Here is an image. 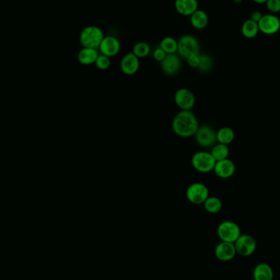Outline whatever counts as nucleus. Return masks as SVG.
I'll use <instances>...</instances> for the list:
<instances>
[{"label": "nucleus", "instance_id": "4", "mask_svg": "<svg viewBox=\"0 0 280 280\" xmlns=\"http://www.w3.org/2000/svg\"><path fill=\"white\" fill-rule=\"evenodd\" d=\"M192 166L201 173L211 172L214 170L216 161L211 152L205 151H197L192 157Z\"/></svg>", "mask_w": 280, "mask_h": 280}, {"label": "nucleus", "instance_id": "29", "mask_svg": "<svg viewBox=\"0 0 280 280\" xmlns=\"http://www.w3.org/2000/svg\"><path fill=\"white\" fill-rule=\"evenodd\" d=\"M199 54H193L186 58L187 63L192 68H197L199 65Z\"/></svg>", "mask_w": 280, "mask_h": 280}, {"label": "nucleus", "instance_id": "2", "mask_svg": "<svg viewBox=\"0 0 280 280\" xmlns=\"http://www.w3.org/2000/svg\"><path fill=\"white\" fill-rule=\"evenodd\" d=\"M103 30L97 26H87L80 34V42L83 48L98 49L104 38Z\"/></svg>", "mask_w": 280, "mask_h": 280}, {"label": "nucleus", "instance_id": "24", "mask_svg": "<svg viewBox=\"0 0 280 280\" xmlns=\"http://www.w3.org/2000/svg\"><path fill=\"white\" fill-rule=\"evenodd\" d=\"M258 31H259L258 23L252 20H247V21H245L242 27V33L245 37L248 39L255 37L258 35Z\"/></svg>", "mask_w": 280, "mask_h": 280}, {"label": "nucleus", "instance_id": "1", "mask_svg": "<svg viewBox=\"0 0 280 280\" xmlns=\"http://www.w3.org/2000/svg\"><path fill=\"white\" fill-rule=\"evenodd\" d=\"M198 127V120L192 111L181 110L173 118V131L180 137L189 138L194 136Z\"/></svg>", "mask_w": 280, "mask_h": 280}, {"label": "nucleus", "instance_id": "9", "mask_svg": "<svg viewBox=\"0 0 280 280\" xmlns=\"http://www.w3.org/2000/svg\"><path fill=\"white\" fill-rule=\"evenodd\" d=\"M174 100L176 106L182 111H192L196 103L193 92L186 88L179 89L174 93Z\"/></svg>", "mask_w": 280, "mask_h": 280}, {"label": "nucleus", "instance_id": "16", "mask_svg": "<svg viewBox=\"0 0 280 280\" xmlns=\"http://www.w3.org/2000/svg\"><path fill=\"white\" fill-rule=\"evenodd\" d=\"M174 9L185 17H190L198 9L197 0H174Z\"/></svg>", "mask_w": 280, "mask_h": 280}, {"label": "nucleus", "instance_id": "20", "mask_svg": "<svg viewBox=\"0 0 280 280\" xmlns=\"http://www.w3.org/2000/svg\"><path fill=\"white\" fill-rule=\"evenodd\" d=\"M235 138V131L231 127H222L216 132V139L219 143L228 145L234 141Z\"/></svg>", "mask_w": 280, "mask_h": 280}, {"label": "nucleus", "instance_id": "6", "mask_svg": "<svg viewBox=\"0 0 280 280\" xmlns=\"http://www.w3.org/2000/svg\"><path fill=\"white\" fill-rule=\"evenodd\" d=\"M209 197V189L202 183H193L186 189V197L191 203L199 205Z\"/></svg>", "mask_w": 280, "mask_h": 280}, {"label": "nucleus", "instance_id": "11", "mask_svg": "<svg viewBox=\"0 0 280 280\" xmlns=\"http://www.w3.org/2000/svg\"><path fill=\"white\" fill-rule=\"evenodd\" d=\"M120 40L113 36H104V40L101 42L98 50L101 54L105 56L112 58L119 54L120 50Z\"/></svg>", "mask_w": 280, "mask_h": 280}, {"label": "nucleus", "instance_id": "17", "mask_svg": "<svg viewBox=\"0 0 280 280\" xmlns=\"http://www.w3.org/2000/svg\"><path fill=\"white\" fill-rule=\"evenodd\" d=\"M254 280H274V270L269 264L262 262L254 267Z\"/></svg>", "mask_w": 280, "mask_h": 280}, {"label": "nucleus", "instance_id": "27", "mask_svg": "<svg viewBox=\"0 0 280 280\" xmlns=\"http://www.w3.org/2000/svg\"><path fill=\"white\" fill-rule=\"evenodd\" d=\"M94 65L97 68L102 71L108 70L111 66V58L105 56L104 54H99Z\"/></svg>", "mask_w": 280, "mask_h": 280}, {"label": "nucleus", "instance_id": "22", "mask_svg": "<svg viewBox=\"0 0 280 280\" xmlns=\"http://www.w3.org/2000/svg\"><path fill=\"white\" fill-rule=\"evenodd\" d=\"M212 157L215 158L216 162L218 161L224 160L228 158V154H230V149H228V145L222 144V143H218L217 144L212 147V151H211Z\"/></svg>", "mask_w": 280, "mask_h": 280}, {"label": "nucleus", "instance_id": "8", "mask_svg": "<svg viewBox=\"0 0 280 280\" xmlns=\"http://www.w3.org/2000/svg\"><path fill=\"white\" fill-rule=\"evenodd\" d=\"M235 246L237 254L245 258L252 255L258 247L257 241L253 237L247 234L241 235L235 242Z\"/></svg>", "mask_w": 280, "mask_h": 280}, {"label": "nucleus", "instance_id": "26", "mask_svg": "<svg viewBox=\"0 0 280 280\" xmlns=\"http://www.w3.org/2000/svg\"><path fill=\"white\" fill-rule=\"evenodd\" d=\"M212 67H213V61L212 58L207 54H200L199 65L197 69L201 72H208L212 71Z\"/></svg>", "mask_w": 280, "mask_h": 280}, {"label": "nucleus", "instance_id": "12", "mask_svg": "<svg viewBox=\"0 0 280 280\" xmlns=\"http://www.w3.org/2000/svg\"><path fill=\"white\" fill-rule=\"evenodd\" d=\"M140 62L139 58L133 53H128L120 61V70L124 75H133L139 71Z\"/></svg>", "mask_w": 280, "mask_h": 280}, {"label": "nucleus", "instance_id": "15", "mask_svg": "<svg viewBox=\"0 0 280 280\" xmlns=\"http://www.w3.org/2000/svg\"><path fill=\"white\" fill-rule=\"evenodd\" d=\"M219 178L228 179L235 173V164L228 158L216 162L213 170Z\"/></svg>", "mask_w": 280, "mask_h": 280}, {"label": "nucleus", "instance_id": "28", "mask_svg": "<svg viewBox=\"0 0 280 280\" xmlns=\"http://www.w3.org/2000/svg\"><path fill=\"white\" fill-rule=\"evenodd\" d=\"M266 6L270 12L278 13L280 11V0H267Z\"/></svg>", "mask_w": 280, "mask_h": 280}, {"label": "nucleus", "instance_id": "10", "mask_svg": "<svg viewBox=\"0 0 280 280\" xmlns=\"http://www.w3.org/2000/svg\"><path fill=\"white\" fill-rule=\"evenodd\" d=\"M162 71L166 75H175L182 67L181 58L177 54H166V58L160 62Z\"/></svg>", "mask_w": 280, "mask_h": 280}, {"label": "nucleus", "instance_id": "7", "mask_svg": "<svg viewBox=\"0 0 280 280\" xmlns=\"http://www.w3.org/2000/svg\"><path fill=\"white\" fill-rule=\"evenodd\" d=\"M194 137L197 144L202 147H213L217 142L216 131L208 124L199 125Z\"/></svg>", "mask_w": 280, "mask_h": 280}, {"label": "nucleus", "instance_id": "25", "mask_svg": "<svg viewBox=\"0 0 280 280\" xmlns=\"http://www.w3.org/2000/svg\"><path fill=\"white\" fill-rule=\"evenodd\" d=\"M132 53L139 59L144 58L148 56L150 53H151V47H150L149 44H147V42H138L133 46Z\"/></svg>", "mask_w": 280, "mask_h": 280}, {"label": "nucleus", "instance_id": "3", "mask_svg": "<svg viewBox=\"0 0 280 280\" xmlns=\"http://www.w3.org/2000/svg\"><path fill=\"white\" fill-rule=\"evenodd\" d=\"M200 54V44L197 38L191 35L181 36L178 40L177 54L181 58L186 59L188 57L193 54Z\"/></svg>", "mask_w": 280, "mask_h": 280}, {"label": "nucleus", "instance_id": "5", "mask_svg": "<svg viewBox=\"0 0 280 280\" xmlns=\"http://www.w3.org/2000/svg\"><path fill=\"white\" fill-rule=\"evenodd\" d=\"M217 235L222 242L235 243L242 234L238 224L231 220H225L219 224Z\"/></svg>", "mask_w": 280, "mask_h": 280}, {"label": "nucleus", "instance_id": "13", "mask_svg": "<svg viewBox=\"0 0 280 280\" xmlns=\"http://www.w3.org/2000/svg\"><path fill=\"white\" fill-rule=\"evenodd\" d=\"M237 251L235 243L221 242L215 249V255L221 262H230L235 258Z\"/></svg>", "mask_w": 280, "mask_h": 280}, {"label": "nucleus", "instance_id": "14", "mask_svg": "<svg viewBox=\"0 0 280 280\" xmlns=\"http://www.w3.org/2000/svg\"><path fill=\"white\" fill-rule=\"evenodd\" d=\"M260 31L266 35H272L277 32L280 28V21L274 15L262 16L258 22Z\"/></svg>", "mask_w": 280, "mask_h": 280}, {"label": "nucleus", "instance_id": "23", "mask_svg": "<svg viewBox=\"0 0 280 280\" xmlns=\"http://www.w3.org/2000/svg\"><path fill=\"white\" fill-rule=\"evenodd\" d=\"M161 48L164 50L166 54H177L178 48V40L171 36H166L163 38L160 42Z\"/></svg>", "mask_w": 280, "mask_h": 280}, {"label": "nucleus", "instance_id": "19", "mask_svg": "<svg viewBox=\"0 0 280 280\" xmlns=\"http://www.w3.org/2000/svg\"><path fill=\"white\" fill-rule=\"evenodd\" d=\"M189 21L194 29L202 30L208 25L209 18L208 13H206L205 11L197 9L195 13H193L189 17Z\"/></svg>", "mask_w": 280, "mask_h": 280}, {"label": "nucleus", "instance_id": "21", "mask_svg": "<svg viewBox=\"0 0 280 280\" xmlns=\"http://www.w3.org/2000/svg\"><path fill=\"white\" fill-rule=\"evenodd\" d=\"M204 208L208 213L216 214L222 209L223 203L221 200L217 197H208L204 201Z\"/></svg>", "mask_w": 280, "mask_h": 280}, {"label": "nucleus", "instance_id": "18", "mask_svg": "<svg viewBox=\"0 0 280 280\" xmlns=\"http://www.w3.org/2000/svg\"><path fill=\"white\" fill-rule=\"evenodd\" d=\"M98 55L99 54H98V50L95 48H83L80 50L77 59L81 65L89 66V65L95 63Z\"/></svg>", "mask_w": 280, "mask_h": 280}, {"label": "nucleus", "instance_id": "30", "mask_svg": "<svg viewBox=\"0 0 280 280\" xmlns=\"http://www.w3.org/2000/svg\"><path fill=\"white\" fill-rule=\"evenodd\" d=\"M166 53L161 48L160 46L158 47V48H156L154 50V53H152V57H154V60L157 61V62H162L166 58Z\"/></svg>", "mask_w": 280, "mask_h": 280}, {"label": "nucleus", "instance_id": "31", "mask_svg": "<svg viewBox=\"0 0 280 280\" xmlns=\"http://www.w3.org/2000/svg\"><path fill=\"white\" fill-rule=\"evenodd\" d=\"M262 13H260V12H254V13H252V14H251V20L256 21V22H259V21L262 19Z\"/></svg>", "mask_w": 280, "mask_h": 280}, {"label": "nucleus", "instance_id": "32", "mask_svg": "<svg viewBox=\"0 0 280 280\" xmlns=\"http://www.w3.org/2000/svg\"><path fill=\"white\" fill-rule=\"evenodd\" d=\"M253 1L258 3V4H263V3L267 2V0H253Z\"/></svg>", "mask_w": 280, "mask_h": 280}]
</instances>
